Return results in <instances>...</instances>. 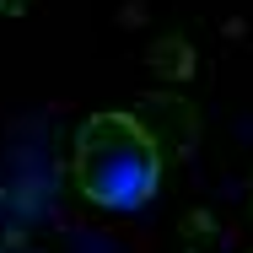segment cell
Masks as SVG:
<instances>
[{"mask_svg":"<svg viewBox=\"0 0 253 253\" xmlns=\"http://www.w3.org/2000/svg\"><path fill=\"white\" fill-rule=\"evenodd\" d=\"M76 183L108 210H135L162 183V146L135 113H92L76 129Z\"/></svg>","mask_w":253,"mask_h":253,"instance_id":"1","label":"cell"}]
</instances>
